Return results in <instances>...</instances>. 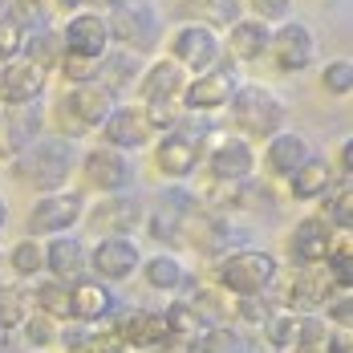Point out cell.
<instances>
[{
    "label": "cell",
    "instance_id": "42",
    "mask_svg": "<svg viewBox=\"0 0 353 353\" xmlns=\"http://www.w3.org/2000/svg\"><path fill=\"white\" fill-rule=\"evenodd\" d=\"M191 4L203 17V25H212V29H232L244 17V0H191Z\"/></svg>",
    "mask_w": 353,
    "mask_h": 353
},
{
    "label": "cell",
    "instance_id": "6",
    "mask_svg": "<svg viewBox=\"0 0 353 353\" xmlns=\"http://www.w3.org/2000/svg\"><path fill=\"white\" fill-rule=\"evenodd\" d=\"M106 29L110 41H118L126 53H150L163 41V12L154 0H134L122 8H106Z\"/></svg>",
    "mask_w": 353,
    "mask_h": 353
},
{
    "label": "cell",
    "instance_id": "45",
    "mask_svg": "<svg viewBox=\"0 0 353 353\" xmlns=\"http://www.w3.org/2000/svg\"><path fill=\"white\" fill-rule=\"evenodd\" d=\"M139 106H142V114H146V122H150L154 134L179 126V118L187 114V110L179 106V98H150V102H139Z\"/></svg>",
    "mask_w": 353,
    "mask_h": 353
},
{
    "label": "cell",
    "instance_id": "9",
    "mask_svg": "<svg viewBox=\"0 0 353 353\" xmlns=\"http://www.w3.org/2000/svg\"><path fill=\"white\" fill-rule=\"evenodd\" d=\"M203 212L199 208V199L195 195H187V191H163L159 195V203L154 208H146V232H150V240H159V244H179V240H187V232H191V223H195V215Z\"/></svg>",
    "mask_w": 353,
    "mask_h": 353
},
{
    "label": "cell",
    "instance_id": "1",
    "mask_svg": "<svg viewBox=\"0 0 353 353\" xmlns=\"http://www.w3.org/2000/svg\"><path fill=\"white\" fill-rule=\"evenodd\" d=\"M77 142L73 139H61V134H41L33 139L29 146H21L12 154V175L17 183L33 187L37 195H49V191H61L70 187V175L77 171Z\"/></svg>",
    "mask_w": 353,
    "mask_h": 353
},
{
    "label": "cell",
    "instance_id": "37",
    "mask_svg": "<svg viewBox=\"0 0 353 353\" xmlns=\"http://www.w3.org/2000/svg\"><path fill=\"white\" fill-rule=\"evenodd\" d=\"M33 305H37V313H45V317L70 321V284L53 281V276L33 284Z\"/></svg>",
    "mask_w": 353,
    "mask_h": 353
},
{
    "label": "cell",
    "instance_id": "49",
    "mask_svg": "<svg viewBox=\"0 0 353 353\" xmlns=\"http://www.w3.org/2000/svg\"><path fill=\"white\" fill-rule=\"evenodd\" d=\"M21 41H25V33H21L8 17H0V65L12 61V57L21 53Z\"/></svg>",
    "mask_w": 353,
    "mask_h": 353
},
{
    "label": "cell",
    "instance_id": "21",
    "mask_svg": "<svg viewBox=\"0 0 353 353\" xmlns=\"http://www.w3.org/2000/svg\"><path fill=\"white\" fill-rule=\"evenodd\" d=\"M45 85H49V73L41 70L37 61L21 57V53H17L12 61L0 65V102H4V106L37 102V98L45 94Z\"/></svg>",
    "mask_w": 353,
    "mask_h": 353
},
{
    "label": "cell",
    "instance_id": "54",
    "mask_svg": "<svg viewBox=\"0 0 353 353\" xmlns=\"http://www.w3.org/2000/svg\"><path fill=\"white\" fill-rule=\"evenodd\" d=\"M106 8H122V4H134V0H102Z\"/></svg>",
    "mask_w": 353,
    "mask_h": 353
},
{
    "label": "cell",
    "instance_id": "11",
    "mask_svg": "<svg viewBox=\"0 0 353 353\" xmlns=\"http://www.w3.org/2000/svg\"><path fill=\"white\" fill-rule=\"evenodd\" d=\"M208 146V159H203V171L212 183H244L256 171V146L244 134H212L203 142Z\"/></svg>",
    "mask_w": 353,
    "mask_h": 353
},
{
    "label": "cell",
    "instance_id": "14",
    "mask_svg": "<svg viewBox=\"0 0 353 353\" xmlns=\"http://www.w3.org/2000/svg\"><path fill=\"white\" fill-rule=\"evenodd\" d=\"M146 219V203L130 191H114V195H102L94 208H85L81 223H90L94 236H130L134 228H142Z\"/></svg>",
    "mask_w": 353,
    "mask_h": 353
},
{
    "label": "cell",
    "instance_id": "51",
    "mask_svg": "<svg viewBox=\"0 0 353 353\" xmlns=\"http://www.w3.org/2000/svg\"><path fill=\"white\" fill-rule=\"evenodd\" d=\"M329 353H353L350 329H337V333H333V350H329Z\"/></svg>",
    "mask_w": 353,
    "mask_h": 353
},
{
    "label": "cell",
    "instance_id": "40",
    "mask_svg": "<svg viewBox=\"0 0 353 353\" xmlns=\"http://www.w3.org/2000/svg\"><path fill=\"white\" fill-rule=\"evenodd\" d=\"M163 317H167V325H171V337H175L179 345H183V341H191L195 333H203V329H208V321L191 309V301H171V305L163 309Z\"/></svg>",
    "mask_w": 353,
    "mask_h": 353
},
{
    "label": "cell",
    "instance_id": "31",
    "mask_svg": "<svg viewBox=\"0 0 353 353\" xmlns=\"http://www.w3.org/2000/svg\"><path fill=\"white\" fill-rule=\"evenodd\" d=\"M4 118H8V130H12V146H29L33 139H41L45 130V102H25V106H4Z\"/></svg>",
    "mask_w": 353,
    "mask_h": 353
},
{
    "label": "cell",
    "instance_id": "3",
    "mask_svg": "<svg viewBox=\"0 0 353 353\" xmlns=\"http://www.w3.org/2000/svg\"><path fill=\"white\" fill-rule=\"evenodd\" d=\"M203 142H208V126L199 122L195 126V114H183L179 126L154 134L150 142V154H154V171L167 179H191L203 163Z\"/></svg>",
    "mask_w": 353,
    "mask_h": 353
},
{
    "label": "cell",
    "instance_id": "22",
    "mask_svg": "<svg viewBox=\"0 0 353 353\" xmlns=\"http://www.w3.org/2000/svg\"><path fill=\"white\" fill-rule=\"evenodd\" d=\"M309 154H313V142L305 139L301 130L284 126L272 139H264V167H268V175H276V179H288Z\"/></svg>",
    "mask_w": 353,
    "mask_h": 353
},
{
    "label": "cell",
    "instance_id": "34",
    "mask_svg": "<svg viewBox=\"0 0 353 353\" xmlns=\"http://www.w3.org/2000/svg\"><path fill=\"white\" fill-rule=\"evenodd\" d=\"M33 288L29 284H0V333L21 329V321L33 313Z\"/></svg>",
    "mask_w": 353,
    "mask_h": 353
},
{
    "label": "cell",
    "instance_id": "13",
    "mask_svg": "<svg viewBox=\"0 0 353 353\" xmlns=\"http://www.w3.org/2000/svg\"><path fill=\"white\" fill-rule=\"evenodd\" d=\"M317 33L305 25V21H281L272 25V41H268V57L281 73H305L317 61Z\"/></svg>",
    "mask_w": 353,
    "mask_h": 353
},
{
    "label": "cell",
    "instance_id": "52",
    "mask_svg": "<svg viewBox=\"0 0 353 353\" xmlns=\"http://www.w3.org/2000/svg\"><path fill=\"white\" fill-rule=\"evenodd\" d=\"M53 8H61V12H77V8H85V0H49Z\"/></svg>",
    "mask_w": 353,
    "mask_h": 353
},
{
    "label": "cell",
    "instance_id": "16",
    "mask_svg": "<svg viewBox=\"0 0 353 353\" xmlns=\"http://www.w3.org/2000/svg\"><path fill=\"white\" fill-rule=\"evenodd\" d=\"M102 142H106V146H118V150H126V154L146 150V146L154 142V130H150V122H146L142 106H134V102H114L110 118L102 122Z\"/></svg>",
    "mask_w": 353,
    "mask_h": 353
},
{
    "label": "cell",
    "instance_id": "19",
    "mask_svg": "<svg viewBox=\"0 0 353 353\" xmlns=\"http://www.w3.org/2000/svg\"><path fill=\"white\" fill-rule=\"evenodd\" d=\"M118 313V296L106 281L98 276H77L70 281V321L81 325H106Z\"/></svg>",
    "mask_w": 353,
    "mask_h": 353
},
{
    "label": "cell",
    "instance_id": "7",
    "mask_svg": "<svg viewBox=\"0 0 353 353\" xmlns=\"http://www.w3.org/2000/svg\"><path fill=\"white\" fill-rule=\"evenodd\" d=\"M114 110V98H110L102 85L85 81V85H70L57 102V118H61V139H81L90 130H102V122Z\"/></svg>",
    "mask_w": 353,
    "mask_h": 353
},
{
    "label": "cell",
    "instance_id": "4",
    "mask_svg": "<svg viewBox=\"0 0 353 353\" xmlns=\"http://www.w3.org/2000/svg\"><path fill=\"white\" fill-rule=\"evenodd\" d=\"M228 110H232L236 134H244V139H272L276 130L288 126V106L260 81H240Z\"/></svg>",
    "mask_w": 353,
    "mask_h": 353
},
{
    "label": "cell",
    "instance_id": "27",
    "mask_svg": "<svg viewBox=\"0 0 353 353\" xmlns=\"http://www.w3.org/2000/svg\"><path fill=\"white\" fill-rule=\"evenodd\" d=\"M187 85V73L179 70L171 57H159L150 65H142L139 77V102H150V98H179Z\"/></svg>",
    "mask_w": 353,
    "mask_h": 353
},
{
    "label": "cell",
    "instance_id": "55",
    "mask_svg": "<svg viewBox=\"0 0 353 353\" xmlns=\"http://www.w3.org/2000/svg\"><path fill=\"white\" fill-rule=\"evenodd\" d=\"M0 268H4V252H0Z\"/></svg>",
    "mask_w": 353,
    "mask_h": 353
},
{
    "label": "cell",
    "instance_id": "56",
    "mask_svg": "<svg viewBox=\"0 0 353 353\" xmlns=\"http://www.w3.org/2000/svg\"><path fill=\"white\" fill-rule=\"evenodd\" d=\"M284 353H292V350H284Z\"/></svg>",
    "mask_w": 353,
    "mask_h": 353
},
{
    "label": "cell",
    "instance_id": "20",
    "mask_svg": "<svg viewBox=\"0 0 353 353\" xmlns=\"http://www.w3.org/2000/svg\"><path fill=\"white\" fill-rule=\"evenodd\" d=\"M333 228L325 215H301L288 232V260L292 268H305V264H325L329 248H333Z\"/></svg>",
    "mask_w": 353,
    "mask_h": 353
},
{
    "label": "cell",
    "instance_id": "29",
    "mask_svg": "<svg viewBox=\"0 0 353 353\" xmlns=\"http://www.w3.org/2000/svg\"><path fill=\"white\" fill-rule=\"evenodd\" d=\"M183 353H248V337L236 325H208L191 341H183Z\"/></svg>",
    "mask_w": 353,
    "mask_h": 353
},
{
    "label": "cell",
    "instance_id": "5",
    "mask_svg": "<svg viewBox=\"0 0 353 353\" xmlns=\"http://www.w3.org/2000/svg\"><path fill=\"white\" fill-rule=\"evenodd\" d=\"M240 65L223 53L215 65H208L203 73H191L183 94H179V106L187 114H215V110H228L232 94L240 90Z\"/></svg>",
    "mask_w": 353,
    "mask_h": 353
},
{
    "label": "cell",
    "instance_id": "32",
    "mask_svg": "<svg viewBox=\"0 0 353 353\" xmlns=\"http://www.w3.org/2000/svg\"><path fill=\"white\" fill-rule=\"evenodd\" d=\"M321 215L329 219L333 232H353V179H337L321 195Z\"/></svg>",
    "mask_w": 353,
    "mask_h": 353
},
{
    "label": "cell",
    "instance_id": "2",
    "mask_svg": "<svg viewBox=\"0 0 353 353\" xmlns=\"http://www.w3.org/2000/svg\"><path fill=\"white\" fill-rule=\"evenodd\" d=\"M281 281V260L268 248H232L212 264V284L228 296H264Z\"/></svg>",
    "mask_w": 353,
    "mask_h": 353
},
{
    "label": "cell",
    "instance_id": "36",
    "mask_svg": "<svg viewBox=\"0 0 353 353\" xmlns=\"http://www.w3.org/2000/svg\"><path fill=\"white\" fill-rule=\"evenodd\" d=\"M325 272H329V281H333L337 292H350L353 288V236L350 232L333 236V248L325 256Z\"/></svg>",
    "mask_w": 353,
    "mask_h": 353
},
{
    "label": "cell",
    "instance_id": "48",
    "mask_svg": "<svg viewBox=\"0 0 353 353\" xmlns=\"http://www.w3.org/2000/svg\"><path fill=\"white\" fill-rule=\"evenodd\" d=\"M325 321L337 325V329H350L353 325V296L350 292H333V296L325 301Z\"/></svg>",
    "mask_w": 353,
    "mask_h": 353
},
{
    "label": "cell",
    "instance_id": "50",
    "mask_svg": "<svg viewBox=\"0 0 353 353\" xmlns=\"http://www.w3.org/2000/svg\"><path fill=\"white\" fill-rule=\"evenodd\" d=\"M350 159H353V142L345 139V142H341V150H337V167H333V171H337V179H353Z\"/></svg>",
    "mask_w": 353,
    "mask_h": 353
},
{
    "label": "cell",
    "instance_id": "8",
    "mask_svg": "<svg viewBox=\"0 0 353 353\" xmlns=\"http://www.w3.org/2000/svg\"><path fill=\"white\" fill-rule=\"evenodd\" d=\"M85 215V195L81 191H49V195H37V203L29 208V219H25V236L33 240H45V236H65L81 223Z\"/></svg>",
    "mask_w": 353,
    "mask_h": 353
},
{
    "label": "cell",
    "instance_id": "46",
    "mask_svg": "<svg viewBox=\"0 0 353 353\" xmlns=\"http://www.w3.org/2000/svg\"><path fill=\"white\" fill-rule=\"evenodd\" d=\"M57 73H61L70 85H85V81H94V73H98V61H94V57H77V53H61V61H57Z\"/></svg>",
    "mask_w": 353,
    "mask_h": 353
},
{
    "label": "cell",
    "instance_id": "35",
    "mask_svg": "<svg viewBox=\"0 0 353 353\" xmlns=\"http://www.w3.org/2000/svg\"><path fill=\"white\" fill-rule=\"evenodd\" d=\"M191 309L208 321V325H228L232 309H236V296H228L219 284H199L191 292Z\"/></svg>",
    "mask_w": 353,
    "mask_h": 353
},
{
    "label": "cell",
    "instance_id": "23",
    "mask_svg": "<svg viewBox=\"0 0 353 353\" xmlns=\"http://www.w3.org/2000/svg\"><path fill=\"white\" fill-rule=\"evenodd\" d=\"M142 77V57L139 53H126V49H110L106 57H98V73H94V85H102L110 98L118 102L126 90H134Z\"/></svg>",
    "mask_w": 353,
    "mask_h": 353
},
{
    "label": "cell",
    "instance_id": "26",
    "mask_svg": "<svg viewBox=\"0 0 353 353\" xmlns=\"http://www.w3.org/2000/svg\"><path fill=\"white\" fill-rule=\"evenodd\" d=\"M333 183H337L333 163H329V159H321V154H309V159L288 175V195H292L296 203H317Z\"/></svg>",
    "mask_w": 353,
    "mask_h": 353
},
{
    "label": "cell",
    "instance_id": "12",
    "mask_svg": "<svg viewBox=\"0 0 353 353\" xmlns=\"http://www.w3.org/2000/svg\"><path fill=\"white\" fill-rule=\"evenodd\" d=\"M183 73H203L208 65H215L223 57V41L212 25L203 21H187L171 33V53H167Z\"/></svg>",
    "mask_w": 353,
    "mask_h": 353
},
{
    "label": "cell",
    "instance_id": "25",
    "mask_svg": "<svg viewBox=\"0 0 353 353\" xmlns=\"http://www.w3.org/2000/svg\"><path fill=\"white\" fill-rule=\"evenodd\" d=\"M85 256H90V248L81 244L77 236H49V244H45V272L53 276V281H77V276H85Z\"/></svg>",
    "mask_w": 353,
    "mask_h": 353
},
{
    "label": "cell",
    "instance_id": "30",
    "mask_svg": "<svg viewBox=\"0 0 353 353\" xmlns=\"http://www.w3.org/2000/svg\"><path fill=\"white\" fill-rule=\"evenodd\" d=\"M61 53H65V49H61V29H53V25H41L33 33H25V41H21V57L37 61L45 73L57 70Z\"/></svg>",
    "mask_w": 353,
    "mask_h": 353
},
{
    "label": "cell",
    "instance_id": "33",
    "mask_svg": "<svg viewBox=\"0 0 353 353\" xmlns=\"http://www.w3.org/2000/svg\"><path fill=\"white\" fill-rule=\"evenodd\" d=\"M333 325L325 321V313H301L296 317V353H329L333 350Z\"/></svg>",
    "mask_w": 353,
    "mask_h": 353
},
{
    "label": "cell",
    "instance_id": "17",
    "mask_svg": "<svg viewBox=\"0 0 353 353\" xmlns=\"http://www.w3.org/2000/svg\"><path fill=\"white\" fill-rule=\"evenodd\" d=\"M110 29H106V17L94 12V8H77L70 12L65 29H61V49L65 53H77V57H106L110 53Z\"/></svg>",
    "mask_w": 353,
    "mask_h": 353
},
{
    "label": "cell",
    "instance_id": "24",
    "mask_svg": "<svg viewBox=\"0 0 353 353\" xmlns=\"http://www.w3.org/2000/svg\"><path fill=\"white\" fill-rule=\"evenodd\" d=\"M268 41H272V25L256 21V17H240L232 29H228V41H223V53L232 61H264L268 57Z\"/></svg>",
    "mask_w": 353,
    "mask_h": 353
},
{
    "label": "cell",
    "instance_id": "41",
    "mask_svg": "<svg viewBox=\"0 0 353 353\" xmlns=\"http://www.w3.org/2000/svg\"><path fill=\"white\" fill-rule=\"evenodd\" d=\"M260 329H264L268 345H272L276 353H284V350H292V345H296V313H288V309L268 313V317L260 321Z\"/></svg>",
    "mask_w": 353,
    "mask_h": 353
},
{
    "label": "cell",
    "instance_id": "44",
    "mask_svg": "<svg viewBox=\"0 0 353 353\" xmlns=\"http://www.w3.org/2000/svg\"><path fill=\"white\" fill-rule=\"evenodd\" d=\"M57 325L61 321L45 317V313H29V317L21 321V333H25V345L29 350H49V345H57Z\"/></svg>",
    "mask_w": 353,
    "mask_h": 353
},
{
    "label": "cell",
    "instance_id": "15",
    "mask_svg": "<svg viewBox=\"0 0 353 353\" xmlns=\"http://www.w3.org/2000/svg\"><path fill=\"white\" fill-rule=\"evenodd\" d=\"M139 264H142V248L130 236H102L98 244L90 248V256H85V268L106 284L130 281L139 272Z\"/></svg>",
    "mask_w": 353,
    "mask_h": 353
},
{
    "label": "cell",
    "instance_id": "47",
    "mask_svg": "<svg viewBox=\"0 0 353 353\" xmlns=\"http://www.w3.org/2000/svg\"><path fill=\"white\" fill-rule=\"evenodd\" d=\"M248 8H252V17L256 21H264V25H281L292 17V4L296 0H244Z\"/></svg>",
    "mask_w": 353,
    "mask_h": 353
},
{
    "label": "cell",
    "instance_id": "43",
    "mask_svg": "<svg viewBox=\"0 0 353 353\" xmlns=\"http://www.w3.org/2000/svg\"><path fill=\"white\" fill-rule=\"evenodd\" d=\"M321 90L329 98H350L353 94V61L350 57H333L321 65Z\"/></svg>",
    "mask_w": 353,
    "mask_h": 353
},
{
    "label": "cell",
    "instance_id": "38",
    "mask_svg": "<svg viewBox=\"0 0 353 353\" xmlns=\"http://www.w3.org/2000/svg\"><path fill=\"white\" fill-rule=\"evenodd\" d=\"M8 268L17 272V276H41L45 272V244L33 240V236H21L17 244L8 248Z\"/></svg>",
    "mask_w": 353,
    "mask_h": 353
},
{
    "label": "cell",
    "instance_id": "53",
    "mask_svg": "<svg viewBox=\"0 0 353 353\" xmlns=\"http://www.w3.org/2000/svg\"><path fill=\"white\" fill-rule=\"evenodd\" d=\"M8 223V203H4V195H0V228Z\"/></svg>",
    "mask_w": 353,
    "mask_h": 353
},
{
    "label": "cell",
    "instance_id": "39",
    "mask_svg": "<svg viewBox=\"0 0 353 353\" xmlns=\"http://www.w3.org/2000/svg\"><path fill=\"white\" fill-rule=\"evenodd\" d=\"M4 17H8L21 33H33L41 25H53V4H49V0H8Z\"/></svg>",
    "mask_w": 353,
    "mask_h": 353
},
{
    "label": "cell",
    "instance_id": "10",
    "mask_svg": "<svg viewBox=\"0 0 353 353\" xmlns=\"http://www.w3.org/2000/svg\"><path fill=\"white\" fill-rule=\"evenodd\" d=\"M77 167H81V179L94 187V191H102V195H114V191H130V183H134V154H126V150H118V146H90L81 159H77Z\"/></svg>",
    "mask_w": 353,
    "mask_h": 353
},
{
    "label": "cell",
    "instance_id": "18",
    "mask_svg": "<svg viewBox=\"0 0 353 353\" xmlns=\"http://www.w3.org/2000/svg\"><path fill=\"white\" fill-rule=\"evenodd\" d=\"M337 288L329 281V272H325V264H305V268H292V276L284 284V309L288 313H321L325 309V301L333 296Z\"/></svg>",
    "mask_w": 353,
    "mask_h": 353
},
{
    "label": "cell",
    "instance_id": "28",
    "mask_svg": "<svg viewBox=\"0 0 353 353\" xmlns=\"http://www.w3.org/2000/svg\"><path fill=\"white\" fill-rule=\"evenodd\" d=\"M142 281L146 288H154V292H183L187 281H191V272H187V264L171 256V252H159V256H150V260H142Z\"/></svg>",
    "mask_w": 353,
    "mask_h": 353
}]
</instances>
